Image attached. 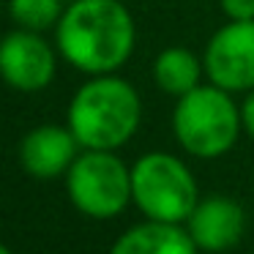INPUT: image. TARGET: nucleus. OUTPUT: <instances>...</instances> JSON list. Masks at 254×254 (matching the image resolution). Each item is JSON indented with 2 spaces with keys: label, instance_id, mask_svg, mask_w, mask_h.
Here are the masks:
<instances>
[{
  "label": "nucleus",
  "instance_id": "nucleus-1",
  "mask_svg": "<svg viewBox=\"0 0 254 254\" xmlns=\"http://www.w3.org/2000/svg\"><path fill=\"white\" fill-rule=\"evenodd\" d=\"M55 47L88 77L115 74L137 47V25L121 0H74L55 25Z\"/></svg>",
  "mask_w": 254,
  "mask_h": 254
},
{
  "label": "nucleus",
  "instance_id": "nucleus-9",
  "mask_svg": "<svg viewBox=\"0 0 254 254\" xmlns=\"http://www.w3.org/2000/svg\"><path fill=\"white\" fill-rule=\"evenodd\" d=\"M82 145L71 134L68 126H55V123H44V126L30 128L19 142V164L36 181H55V178L66 175L74 159L79 156Z\"/></svg>",
  "mask_w": 254,
  "mask_h": 254
},
{
  "label": "nucleus",
  "instance_id": "nucleus-4",
  "mask_svg": "<svg viewBox=\"0 0 254 254\" xmlns=\"http://www.w3.org/2000/svg\"><path fill=\"white\" fill-rule=\"evenodd\" d=\"M199 197L197 178L181 156L148 150L131 164V205L145 219L183 224Z\"/></svg>",
  "mask_w": 254,
  "mask_h": 254
},
{
  "label": "nucleus",
  "instance_id": "nucleus-5",
  "mask_svg": "<svg viewBox=\"0 0 254 254\" xmlns=\"http://www.w3.org/2000/svg\"><path fill=\"white\" fill-rule=\"evenodd\" d=\"M63 178L71 205L88 219H115L131 205V167L118 150L82 148Z\"/></svg>",
  "mask_w": 254,
  "mask_h": 254
},
{
  "label": "nucleus",
  "instance_id": "nucleus-15",
  "mask_svg": "<svg viewBox=\"0 0 254 254\" xmlns=\"http://www.w3.org/2000/svg\"><path fill=\"white\" fill-rule=\"evenodd\" d=\"M0 254H14V252H11V249H8V246H6V243H0Z\"/></svg>",
  "mask_w": 254,
  "mask_h": 254
},
{
  "label": "nucleus",
  "instance_id": "nucleus-12",
  "mask_svg": "<svg viewBox=\"0 0 254 254\" xmlns=\"http://www.w3.org/2000/svg\"><path fill=\"white\" fill-rule=\"evenodd\" d=\"M8 14L11 19L25 30H55L58 19L63 14V3L61 0H8Z\"/></svg>",
  "mask_w": 254,
  "mask_h": 254
},
{
  "label": "nucleus",
  "instance_id": "nucleus-14",
  "mask_svg": "<svg viewBox=\"0 0 254 254\" xmlns=\"http://www.w3.org/2000/svg\"><path fill=\"white\" fill-rule=\"evenodd\" d=\"M241 104V126H243V134L254 139V88L243 93V99L238 101Z\"/></svg>",
  "mask_w": 254,
  "mask_h": 254
},
{
  "label": "nucleus",
  "instance_id": "nucleus-7",
  "mask_svg": "<svg viewBox=\"0 0 254 254\" xmlns=\"http://www.w3.org/2000/svg\"><path fill=\"white\" fill-rule=\"evenodd\" d=\"M58 47L36 30H11L0 39V79L19 93H39L55 79Z\"/></svg>",
  "mask_w": 254,
  "mask_h": 254
},
{
  "label": "nucleus",
  "instance_id": "nucleus-6",
  "mask_svg": "<svg viewBox=\"0 0 254 254\" xmlns=\"http://www.w3.org/2000/svg\"><path fill=\"white\" fill-rule=\"evenodd\" d=\"M205 79L227 93L254 88V19H227L202 50Z\"/></svg>",
  "mask_w": 254,
  "mask_h": 254
},
{
  "label": "nucleus",
  "instance_id": "nucleus-2",
  "mask_svg": "<svg viewBox=\"0 0 254 254\" xmlns=\"http://www.w3.org/2000/svg\"><path fill=\"white\" fill-rule=\"evenodd\" d=\"M142 123V99L128 79L96 74L77 88L68 101L66 126L82 148L121 150Z\"/></svg>",
  "mask_w": 254,
  "mask_h": 254
},
{
  "label": "nucleus",
  "instance_id": "nucleus-8",
  "mask_svg": "<svg viewBox=\"0 0 254 254\" xmlns=\"http://www.w3.org/2000/svg\"><path fill=\"white\" fill-rule=\"evenodd\" d=\"M183 227L199 254H224L246 235V208L230 194H208L199 197Z\"/></svg>",
  "mask_w": 254,
  "mask_h": 254
},
{
  "label": "nucleus",
  "instance_id": "nucleus-11",
  "mask_svg": "<svg viewBox=\"0 0 254 254\" xmlns=\"http://www.w3.org/2000/svg\"><path fill=\"white\" fill-rule=\"evenodd\" d=\"M153 82L170 99H181L205 82V63L189 47H164L153 61Z\"/></svg>",
  "mask_w": 254,
  "mask_h": 254
},
{
  "label": "nucleus",
  "instance_id": "nucleus-10",
  "mask_svg": "<svg viewBox=\"0 0 254 254\" xmlns=\"http://www.w3.org/2000/svg\"><path fill=\"white\" fill-rule=\"evenodd\" d=\"M110 254H199L183 224L145 219L142 224L128 227L110 246Z\"/></svg>",
  "mask_w": 254,
  "mask_h": 254
},
{
  "label": "nucleus",
  "instance_id": "nucleus-3",
  "mask_svg": "<svg viewBox=\"0 0 254 254\" xmlns=\"http://www.w3.org/2000/svg\"><path fill=\"white\" fill-rule=\"evenodd\" d=\"M170 126L178 148L186 156L213 161L230 153L241 139V104L235 101V93H227L213 82H202L175 99Z\"/></svg>",
  "mask_w": 254,
  "mask_h": 254
},
{
  "label": "nucleus",
  "instance_id": "nucleus-13",
  "mask_svg": "<svg viewBox=\"0 0 254 254\" xmlns=\"http://www.w3.org/2000/svg\"><path fill=\"white\" fill-rule=\"evenodd\" d=\"M227 19H254V0H219Z\"/></svg>",
  "mask_w": 254,
  "mask_h": 254
}]
</instances>
